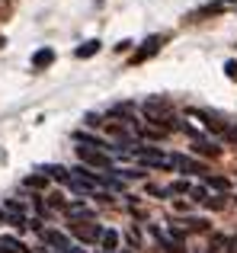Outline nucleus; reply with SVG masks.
<instances>
[{
	"label": "nucleus",
	"mask_w": 237,
	"mask_h": 253,
	"mask_svg": "<svg viewBox=\"0 0 237 253\" xmlns=\"http://www.w3.org/2000/svg\"><path fill=\"white\" fill-rule=\"evenodd\" d=\"M144 116L151 119L154 125H163V128H173V122H170V103H163V99H148L144 103Z\"/></svg>",
	"instance_id": "obj_1"
},
{
	"label": "nucleus",
	"mask_w": 237,
	"mask_h": 253,
	"mask_svg": "<svg viewBox=\"0 0 237 253\" xmlns=\"http://www.w3.org/2000/svg\"><path fill=\"white\" fill-rule=\"evenodd\" d=\"M77 157H80L83 164H90V167H100V170H113V164H109V154H103L100 148H77Z\"/></svg>",
	"instance_id": "obj_2"
},
{
	"label": "nucleus",
	"mask_w": 237,
	"mask_h": 253,
	"mask_svg": "<svg viewBox=\"0 0 237 253\" xmlns=\"http://www.w3.org/2000/svg\"><path fill=\"white\" fill-rule=\"evenodd\" d=\"M71 234H74L77 237V241H83V244H93V241H100V237H103V228H100V224H93V221H74V224H71Z\"/></svg>",
	"instance_id": "obj_3"
},
{
	"label": "nucleus",
	"mask_w": 237,
	"mask_h": 253,
	"mask_svg": "<svg viewBox=\"0 0 237 253\" xmlns=\"http://www.w3.org/2000/svg\"><path fill=\"white\" fill-rule=\"evenodd\" d=\"M163 42H167V39H163V36H151L148 42H144L141 48H138L135 55H131V64H141V61H148V58H154L157 51L163 48Z\"/></svg>",
	"instance_id": "obj_4"
},
{
	"label": "nucleus",
	"mask_w": 237,
	"mask_h": 253,
	"mask_svg": "<svg viewBox=\"0 0 237 253\" xmlns=\"http://www.w3.org/2000/svg\"><path fill=\"white\" fill-rule=\"evenodd\" d=\"M42 241L48 244V247H55V253H80L71 247V241L61 234V231H42Z\"/></svg>",
	"instance_id": "obj_5"
},
{
	"label": "nucleus",
	"mask_w": 237,
	"mask_h": 253,
	"mask_svg": "<svg viewBox=\"0 0 237 253\" xmlns=\"http://www.w3.org/2000/svg\"><path fill=\"white\" fill-rule=\"evenodd\" d=\"M170 164H173L180 173H186V176H196V173H202V164H196L193 157H186V154H173V157H170Z\"/></svg>",
	"instance_id": "obj_6"
},
{
	"label": "nucleus",
	"mask_w": 237,
	"mask_h": 253,
	"mask_svg": "<svg viewBox=\"0 0 237 253\" xmlns=\"http://www.w3.org/2000/svg\"><path fill=\"white\" fill-rule=\"evenodd\" d=\"M64 211H68V218H74V221H80V218H83V221H93V209L83 205V202H71Z\"/></svg>",
	"instance_id": "obj_7"
},
{
	"label": "nucleus",
	"mask_w": 237,
	"mask_h": 253,
	"mask_svg": "<svg viewBox=\"0 0 237 253\" xmlns=\"http://www.w3.org/2000/svg\"><path fill=\"white\" fill-rule=\"evenodd\" d=\"M208 253H234V237H225V234H212V244H208Z\"/></svg>",
	"instance_id": "obj_8"
},
{
	"label": "nucleus",
	"mask_w": 237,
	"mask_h": 253,
	"mask_svg": "<svg viewBox=\"0 0 237 253\" xmlns=\"http://www.w3.org/2000/svg\"><path fill=\"white\" fill-rule=\"evenodd\" d=\"M74 186H80V189H90V192H103L100 189V179H96V176H90V173H83V170H77L74 173Z\"/></svg>",
	"instance_id": "obj_9"
},
{
	"label": "nucleus",
	"mask_w": 237,
	"mask_h": 253,
	"mask_svg": "<svg viewBox=\"0 0 237 253\" xmlns=\"http://www.w3.org/2000/svg\"><path fill=\"white\" fill-rule=\"evenodd\" d=\"M51 61H55V51L51 48H39L36 55H32V68H48Z\"/></svg>",
	"instance_id": "obj_10"
},
{
	"label": "nucleus",
	"mask_w": 237,
	"mask_h": 253,
	"mask_svg": "<svg viewBox=\"0 0 237 253\" xmlns=\"http://www.w3.org/2000/svg\"><path fill=\"white\" fill-rule=\"evenodd\" d=\"M45 176L58 179V183H74V173H68L64 167H45Z\"/></svg>",
	"instance_id": "obj_11"
},
{
	"label": "nucleus",
	"mask_w": 237,
	"mask_h": 253,
	"mask_svg": "<svg viewBox=\"0 0 237 253\" xmlns=\"http://www.w3.org/2000/svg\"><path fill=\"white\" fill-rule=\"evenodd\" d=\"M100 244H103V247H106V253H113V250L118 247V231H113V228H109V231H103Z\"/></svg>",
	"instance_id": "obj_12"
},
{
	"label": "nucleus",
	"mask_w": 237,
	"mask_h": 253,
	"mask_svg": "<svg viewBox=\"0 0 237 253\" xmlns=\"http://www.w3.org/2000/svg\"><path fill=\"white\" fill-rule=\"evenodd\" d=\"M0 250H6V253H19V250H26V247L16 241V237H0Z\"/></svg>",
	"instance_id": "obj_13"
},
{
	"label": "nucleus",
	"mask_w": 237,
	"mask_h": 253,
	"mask_svg": "<svg viewBox=\"0 0 237 253\" xmlns=\"http://www.w3.org/2000/svg\"><path fill=\"white\" fill-rule=\"evenodd\" d=\"M77 141L83 144V148H106V141H100V138H93V135H77Z\"/></svg>",
	"instance_id": "obj_14"
},
{
	"label": "nucleus",
	"mask_w": 237,
	"mask_h": 253,
	"mask_svg": "<svg viewBox=\"0 0 237 253\" xmlns=\"http://www.w3.org/2000/svg\"><path fill=\"white\" fill-rule=\"evenodd\" d=\"M96 51H100V42H87V45H80V48H77V58H93Z\"/></svg>",
	"instance_id": "obj_15"
},
{
	"label": "nucleus",
	"mask_w": 237,
	"mask_h": 253,
	"mask_svg": "<svg viewBox=\"0 0 237 253\" xmlns=\"http://www.w3.org/2000/svg\"><path fill=\"white\" fill-rule=\"evenodd\" d=\"M183 228H186V234H189V231H196V234H202V231H208V224H205V221H199V218H189V221L183 224Z\"/></svg>",
	"instance_id": "obj_16"
},
{
	"label": "nucleus",
	"mask_w": 237,
	"mask_h": 253,
	"mask_svg": "<svg viewBox=\"0 0 237 253\" xmlns=\"http://www.w3.org/2000/svg\"><path fill=\"white\" fill-rule=\"evenodd\" d=\"M45 179H48L45 173H36V176H26V186H32V189H42Z\"/></svg>",
	"instance_id": "obj_17"
},
{
	"label": "nucleus",
	"mask_w": 237,
	"mask_h": 253,
	"mask_svg": "<svg viewBox=\"0 0 237 253\" xmlns=\"http://www.w3.org/2000/svg\"><path fill=\"white\" fill-rule=\"evenodd\" d=\"M205 183L212 186V189H231V183H228V179H221V176H208Z\"/></svg>",
	"instance_id": "obj_18"
},
{
	"label": "nucleus",
	"mask_w": 237,
	"mask_h": 253,
	"mask_svg": "<svg viewBox=\"0 0 237 253\" xmlns=\"http://www.w3.org/2000/svg\"><path fill=\"white\" fill-rule=\"evenodd\" d=\"M163 253H189V250L183 247L180 241H167V244H163Z\"/></svg>",
	"instance_id": "obj_19"
},
{
	"label": "nucleus",
	"mask_w": 237,
	"mask_h": 253,
	"mask_svg": "<svg viewBox=\"0 0 237 253\" xmlns=\"http://www.w3.org/2000/svg\"><path fill=\"white\" fill-rule=\"evenodd\" d=\"M167 192H189V179H176V183H170Z\"/></svg>",
	"instance_id": "obj_20"
},
{
	"label": "nucleus",
	"mask_w": 237,
	"mask_h": 253,
	"mask_svg": "<svg viewBox=\"0 0 237 253\" xmlns=\"http://www.w3.org/2000/svg\"><path fill=\"white\" fill-rule=\"evenodd\" d=\"M225 74L234 81V77H237V61H228V64H225Z\"/></svg>",
	"instance_id": "obj_21"
},
{
	"label": "nucleus",
	"mask_w": 237,
	"mask_h": 253,
	"mask_svg": "<svg viewBox=\"0 0 237 253\" xmlns=\"http://www.w3.org/2000/svg\"><path fill=\"white\" fill-rule=\"evenodd\" d=\"M0 221H3V215H0Z\"/></svg>",
	"instance_id": "obj_22"
},
{
	"label": "nucleus",
	"mask_w": 237,
	"mask_h": 253,
	"mask_svg": "<svg viewBox=\"0 0 237 253\" xmlns=\"http://www.w3.org/2000/svg\"><path fill=\"white\" fill-rule=\"evenodd\" d=\"M0 253H6V250H0Z\"/></svg>",
	"instance_id": "obj_23"
}]
</instances>
